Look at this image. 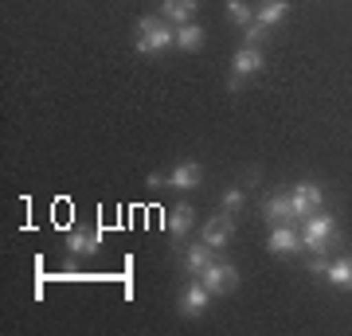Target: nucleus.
Returning <instances> with one entry per match:
<instances>
[{
	"instance_id": "obj_3",
	"label": "nucleus",
	"mask_w": 352,
	"mask_h": 336,
	"mask_svg": "<svg viewBox=\"0 0 352 336\" xmlns=\"http://www.w3.org/2000/svg\"><path fill=\"white\" fill-rule=\"evenodd\" d=\"M289 199H294V219H309L314 212L325 208V188L314 184V180H298L289 188Z\"/></svg>"
},
{
	"instance_id": "obj_9",
	"label": "nucleus",
	"mask_w": 352,
	"mask_h": 336,
	"mask_svg": "<svg viewBox=\"0 0 352 336\" xmlns=\"http://www.w3.org/2000/svg\"><path fill=\"white\" fill-rule=\"evenodd\" d=\"M200 180H204V168L196 161H180L173 172H168V188H176V192H188V188H196Z\"/></svg>"
},
{
	"instance_id": "obj_16",
	"label": "nucleus",
	"mask_w": 352,
	"mask_h": 336,
	"mask_svg": "<svg viewBox=\"0 0 352 336\" xmlns=\"http://www.w3.org/2000/svg\"><path fill=\"white\" fill-rule=\"evenodd\" d=\"M286 12H289V0H263V4L254 8V20H258L263 27H274Z\"/></svg>"
},
{
	"instance_id": "obj_7",
	"label": "nucleus",
	"mask_w": 352,
	"mask_h": 336,
	"mask_svg": "<svg viewBox=\"0 0 352 336\" xmlns=\"http://www.w3.org/2000/svg\"><path fill=\"white\" fill-rule=\"evenodd\" d=\"M266 247H270V254H278V258H282V254H294V250L302 247V231L294 223H278L274 231H270V243H266Z\"/></svg>"
},
{
	"instance_id": "obj_11",
	"label": "nucleus",
	"mask_w": 352,
	"mask_h": 336,
	"mask_svg": "<svg viewBox=\"0 0 352 336\" xmlns=\"http://www.w3.org/2000/svg\"><path fill=\"white\" fill-rule=\"evenodd\" d=\"M325 278H329V286H333V289H340V293H352V258H349V254L329 258Z\"/></svg>"
},
{
	"instance_id": "obj_10",
	"label": "nucleus",
	"mask_w": 352,
	"mask_h": 336,
	"mask_svg": "<svg viewBox=\"0 0 352 336\" xmlns=\"http://www.w3.org/2000/svg\"><path fill=\"white\" fill-rule=\"evenodd\" d=\"M258 71H263V51L243 43V47L235 51V59H231V75L247 78V75H258Z\"/></svg>"
},
{
	"instance_id": "obj_19",
	"label": "nucleus",
	"mask_w": 352,
	"mask_h": 336,
	"mask_svg": "<svg viewBox=\"0 0 352 336\" xmlns=\"http://www.w3.org/2000/svg\"><path fill=\"white\" fill-rule=\"evenodd\" d=\"M219 203H223V212H227V215H235V212H243V203H247V196H243V188H227Z\"/></svg>"
},
{
	"instance_id": "obj_15",
	"label": "nucleus",
	"mask_w": 352,
	"mask_h": 336,
	"mask_svg": "<svg viewBox=\"0 0 352 336\" xmlns=\"http://www.w3.org/2000/svg\"><path fill=\"white\" fill-rule=\"evenodd\" d=\"M212 262H215V247H208L204 238L196 243V247L184 250V270H188V274H200V270H208Z\"/></svg>"
},
{
	"instance_id": "obj_13",
	"label": "nucleus",
	"mask_w": 352,
	"mask_h": 336,
	"mask_svg": "<svg viewBox=\"0 0 352 336\" xmlns=\"http://www.w3.org/2000/svg\"><path fill=\"white\" fill-rule=\"evenodd\" d=\"M200 8V0H161V20H168V24H188L192 12Z\"/></svg>"
},
{
	"instance_id": "obj_21",
	"label": "nucleus",
	"mask_w": 352,
	"mask_h": 336,
	"mask_svg": "<svg viewBox=\"0 0 352 336\" xmlns=\"http://www.w3.org/2000/svg\"><path fill=\"white\" fill-rule=\"evenodd\" d=\"M309 270H314V274H325V270H329V258H325V254H314V258H309Z\"/></svg>"
},
{
	"instance_id": "obj_8",
	"label": "nucleus",
	"mask_w": 352,
	"mask_h": 336,
	"mask_svg": "<svg viewBox=\"0 0 352 336\" xmlns=\"http://www.w3.org/2000/svg\"><path fill=\"white\" fill-rule=\"evenodd\" d=\"M263 219H266L270 227L289 223V219H294V199H289V192H274V196H266V203H263Z\"/></svg>"
},
{
	"instance_id": "obj_6",
	"label": "nucleus",
	"mask_w": 352,
	"mask_h": 336,
	"mask_svg": "<svg viewBox=\"0 0 352 336\" xmlns=\"http://www.w3.org/2000/svg\"><path fill=\"white\" fill-rule=\"evenodd\" d=\"M208 301H212V293H208V286H204L200 278L180 289V313H184V317H200V313L208 309Z\"/></svg>"
},
{
	"instance_id": "obj_4",
	"label": "nucleus",
	"mask_w": 352,
	"mask_h": 336,
	"mask_svg": "<svg viewBox=\"0 0 352 336\" xmlns=\"http://www.w3.org/2000/svg\"><path fill=\"white\" fill-rule=\"evenodd\" d=\"M196 278L208 286V293H212V298H223V293H231V289L239 286V270H235L231 262H212V266H208V270H200Z\"/></svg>"
},
{
	"instance_id": "obj_18",
	"label": "nucleus",
	"mask_w": 352,
	"mask_h": 336,
	"mask_svg": "<svg viewBox=\"0 0 352 336\" xmlns=\"http://www.w3.org/2000/svg\"><path fill=\"white\" fill-rule=\"evenodd\" d=\"M227 12H231V20H235L239 27H247L254 20V8L247 4V0H227Z\"/></svg>"
},
{
	"instance_id": "obj_5",
	"label": "nucleus",
	"mask_w": 352,
	"mask_h": 336,
	"mask_svg": "<svg viewBox=\"0 0 352 336\" xmlns=\"http://www.w3.org/2000/svg\"><path fill=\"white\" fill-rule=\"evenodd\" d=\"M200 238H204V243H208V247H215V250H219V247H227V243L235 238V219H231V215H227V212L212 215V219L204 223Z\"/></svg>"
},
{
	"instance_id": "obj_20",
	"label": "nucleus",
	"mask_w": 352,
	"mask_h": 336,
	"mask_svg": "<svg viewBox=\"0 0 352 336\" xmlns=\"http://www.w3.org/2000/svg\"><path fill=\"white\" fill-rule=\"evenodd\" d=\"M263 36H266V27L258 24V20H251V24L243 27V39H247V47H258V43H263Z\"/></svg>"
},
{
	"instance_id": "obj_2",
	"label": "nucleus",
	"mask_w": 352,
	"mask_h": 336,
	"mask_svg": "<svg viewBox=\"0 0 352 336\" xmlns=\"http://www.w3.org/2000/svg\"><path fill=\"white\" fill-rule=\"evenodd\" d=\"M176 43V32L168 27V20L161 16H141L138 20V51L141 55H157V51L173 47Z\"/></svg>"
},
{
	"instance_id": "obj_1",
	"label": "nucleus",
	"mask_w": 352,
	"mask_h": 336,
	"mask_svg": "<svg viewBox=\"0 0 352 336\" xmlns=\"http://www.w3.org/2000/svg\"><path fill=\"white\" fill-rule=\"evenodd\" d=\"M340 243V227H337V215H329L325 208L314 212L309 219L302 223V247L309 254H325L329 247H337Z\"/></svg>"
},
{
	"instance_id": "obj_14",
	"label": "nucleus",
	"mask_w": 352,
	"mask_h": 336,
	"mask_svg": "<svg viewBox=\"0 0 352 336\" xmlns=\"http://www.w3.org/2000/svg\"><path fill=\"white\" fill-rule=\"evenodd\" d=\"M192 227H196V212H192V203H176L173 212H168V235L184 238Z\"/></svg>"
},
{
	"instance_id": "obj_12",
	"label": "nucleus",
	"mask_w": 352,
	"mask_h": 336,
	"mask_svg": "<svg viewBox=\"0 0 352 336\" xmlns=\"http://www.w3.org/2000/svg\"><path fill=\"white\" fill-rule=\"evenodd\" d=\"M98 247H102V238L90 235V231H71V235H67V254H71V258H94Z\"/></svg>"
},
{
	"instance_id": "obj_17",
	"label": "nucleus",
	"mask_w": 352,
	"mask_h": 336,
	"mask_svg": "<svg viewBox=\"0 0 352 336\" xmlns=\"http://www.w3.org/2000/svg\"><path fill=\"white\" fill-rule=\"evenodd\" d=\"M176 47H180V51H200L204 47V27L180 24V27H176Z\"/></svg>"
}]
</instances>
